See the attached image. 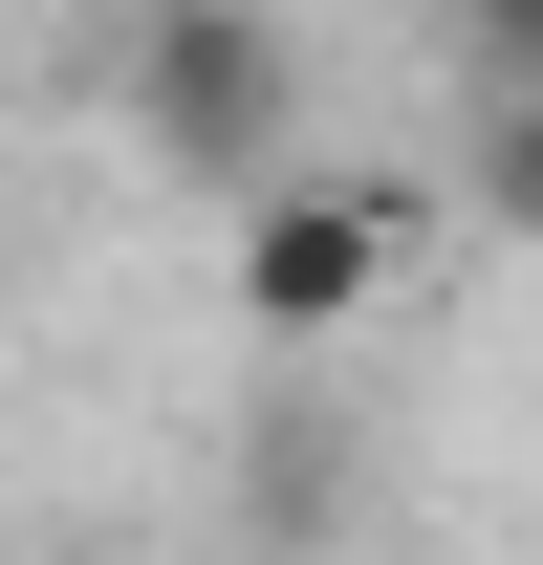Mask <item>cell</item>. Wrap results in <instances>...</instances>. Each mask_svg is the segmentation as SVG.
Returning <instances> with one entry per match:
<instances>
[{"label":"cell","instance_id":"1","mask_svg":"<svg viewBox=\"0 0 543 565\" xmlns=\"http://www.w3.org/2000/svg\"><path fill=\"white\" fill-rule=\"evenodd\" d=\"M131 131L217 196H262L283 152H305V44H283V0H131Z\"/></svg>","mask_w":543,"mask_h":565},{"label":"cell","instance_id":"2","mask_svg":"<svg viewBox=\"0 0 543 565\" xmlns=\"http://www.w3.org/2000/svg\"><path fill=\"white\" fill-rule=\"evenodd\" d=\"M413 262V174H262L239 196V327L262 349H348Z\"/></svg>","mask_w":543,"mask_h":565},{"label":"cell","instance_id":"3","mask_svg":"<svg viewBox=\"0 0 543 565\" xmlns=\"http://www.w3.org/2000/svg\"><path fill=\"white\" fill-rule=\"evenodd\" d=\"M478 217L543 239V87H500V131H478Z\"/></svg>","mask_w":543,"mask_h":565},{"label":"cell","instance_id":"4","mask_svg":"<svg viewBox=\"0 0 543 565\" xmlns=\"http://www.w3.org/2000/svg\"><path fill=\"white\" fill-rule=\"evenodd\" d=\"M478 66H500V87H543V0H478Z\"/></svg>","mask_w":543,"mask_h":565}]
</instances>
